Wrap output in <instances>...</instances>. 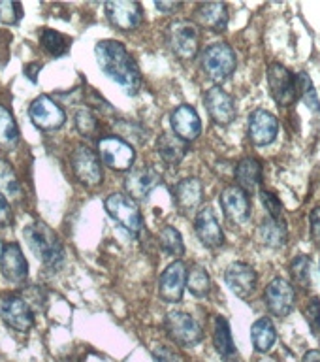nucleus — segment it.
<instances>
[{
    "mask_svg": "<svg viewBox=\"0 0 320 362\" xmlns=\"http://www.w3.org/2000/svg\"><path fill=\"white\" fill-rule=\"evenodd\" d=\"M98 66L107 78L124 89L126 95H138L141 89V72L134 57L117 40H100L95 45Z\"/></svg>",
    "mask_w": 320,
    "mask_h": 362,
    "instance_id": "nucleus-1",
    "label": "nucleus"
},
{
    "mask_svg": "<svg viewBox=\"0 0 320 362\" xmlns=\"http://www.w3.org/2000/svg\"><path fill=\"white\" fill-rule=\"evenodd\" d=\"M23 236H25L28 249L36 255V259L45 268L57 272L64 264V257L66 255H64V247H62L61 240L45 223H42V221L30 223V225L25 226Z\"/></svg>",
    "mask_w": 320,
    "mask_h": 362,
    "instance_id": "nucleus-2",
    "label": "nucleus"
},
{
    "mask_svg": "<svg viewBox=\"0 0 320 362\" xmlns=\"http://www.w3.org/2000/svg\"><path fill=\"white\" fill-rule=\"evenodd\" d=\"M203 74L215 83H223L236 72L237 59L236 51L228 44H213L206 47V51L200 57Z\"/></svg>",
    "mask_w": 320,
    "mask_h": 362,
    "instance_id": "nucleus-3",
    "label": "nucleus"
},
{
    "mask_svg": "<svg viewBox=\"0 0 320 362\" xmlns=\"http://www.w3.org/2000/svg\"><path fill=\"white\" fill-rule=\"evenodd\" d=\"M104 208L109 214V217L117 221L126 232L134 234V236L143 232V215H141L136 200H132L129 194L113 192L106 198Z\"/></svg>",
    "mask_w": 320,
    "mask_h": 362,
    "instance_id": "nucleus-4",
    "label": "nucleus"
},
{
    "mask_svg": "<svg viewBox=\"0 0 320 362\" xmlns=\"http://www.w3.org/2000/svg\"><path fill=\"white\" fill-rule=\"evenodd\" d=\"M166 44L181 61H191L200 49V33L194 23L175 21L166 30Z\"/></svg>",
    "mask_w": 320,
    "mask_h": 362,
    "instance_id": "nucleus-5",
    "label": "nucleus"
},
{
    "mask_svg": "<svg viewBox=\"0 0 320 362\" xmlns=\"http://www.w3.org/2000/svg\"><path fill=\"white\" fill-rule=\"evenodd\" d=\"M98 157L107 168L115 172H126V170H132L136 151L132 144L121 136H104L98 140Z\"/></svg>",
    "mask_w": 320,
    "mask_h": 362,
    "instance_id": "nucleus-6",
    "label": "nucleus"
},
{
    "mask_svg": "<svg viewBox=\"0 0 320 362\" xmlns=\"http://www.w3.org/2000/svg\"><path fill=\"white\" fill-rule=\"evenodd\" d=\"M168 338L181 347H194L203 338L200 322L185 311H172L164 321Z\"/></svg>",
    "mask_w": 320,
    "mask_h": 362,
    "instance_id": "nucleus-7",
    "label": "nucleus"
},
{
    "mask_svg": "<svg viewBox=\"0 0 320 362\" xmlns=\"http://www.w3.org/2000/svg\"><path fill=\"white\" fill-rule=\"evenodd\" d=\"M0 319L16 332H28L34 327V311L21 294H10L0 302Z\"/></svg>",
    "mask_w": 320,
    "mask_h": 362,
    "instance_id": "nucleus-8",
    "label": "nucleus"
},
{
    "mask_svg": "<svg viewBox=\"0 0 320 362\" xmlns=\"http://www.w3.org/2000/svg\"><path fill=\"white\" fill-rule=\"evenodd\" d=\"M28 117L40 130H57L66 123V113L51 96L40 95L28 106Z\"/></svg>",
    "mask_w": 320,
    "mask_h": 362,
    "instance_id": "nucleus-9",
    "label": "nucleus"
},
{
    "mask_svg": "<svg viewBox=\"0 0 320 362\" xmlns=\"http://www.w3.org/2000/svg\"><path fill=\"white\" fill-rule=\"evenodd\" d=\"M268 85L273 100L279 106H292L298 93H296V76H294L287 66H283L279 62H273L268 68Z\"/></svg>",
    "mask_w": 320,
    "mask_h": 362,
    "instance_id": "nucleus-10",
    "label": "nucleus"
},
{
    "mask_svg": "<svg viewBox=\"0 0 320 362\" xmlns=\"http://www.w3.org/2000/svg\"><path fill=\"white\" fill-rule=\"evenodd\" d=\"M72 170L79 183L87 187H95L102 183V166L98 153L93 151L89 146H78L72 153Z\"/></svg>",
    "mask_w": 320,
    "mask_h": 362,
    "instance_id": "nucleus-11",
    "label": "nucleus"
},
{
    "mask_svg": "<svg viewBox=\"0 0 320 362\" xmlns=\"http://www.w3.org/2000/svg\"><path fill=\"white\" fill-rule=\"evenodd\" d=\"M107 21L112 23L121 33H130L140 27L143 21V8L140 2H129V0H112L106 4Z\"/></svg>",
    "mask_w": 320,
    "mask_h": 362,
    "instance_id": "nucleus-12",
    "label": "nucleus"
},
{
    "mask_svg": "<svg viewBox=\"0 0 320 362\" xmlns=\"http://www.w3.org/2000/svg\"><path fill=\"white\" fill-rule=\"evenodd\" d=\"M264 300L268 310H270L271 315L275 317H288L294 310V302H296V291L287 279L283 277H275L271 279L270 285L266 287Z\"/></svg>",
    "mask_w": 320,
    "mask_h": 362,
    "instance_id": "nucleus-13",
    "label": "nucleus"
},
{
    "mask_svg": "<svg viewBox=\"0 0 320 362\" xmlns=\"http://www.w3.org/2000/svg\"><path fill=\"white\" fill-rule=\"evenodd\" d=\"M186 287V266L183 260H175L162 272L158 279V296L166 304H177L183 298Z\"/></svg>",
    "mask_w": 320,
    "mask_h": 362,
    "instance_id": "nucleus-14",
    "label": "nucleus"
},
{
    "mask_svg": "<svg viewBox=\"0 0 320 362\" xmlns=\"http://www.w3.org/2000/svg\"><path fill=\"white\" fill-rule=\"evenodd\" d=\"M203 102H206V107H208L209 117L220 127H226L236 119L237 112L234 98L223 87H211L203 95Z\"/></svg>",
    "mask_w": 320,
    "mask_h": 362,
    "instance_id": "nucleus-15",
    "label": "nucleus"
},
{
    "mask_svg": "<svg viewBox=\"0 0 320 362\" xmlns=\"http://www.w3.org/2000/svg\"><path fill=\"white\" fill-rule=\"evenodd\" d=\"M277 132H279V121L273 113L266 110H254L249 115V140L254 146H270L277 138Z\"/></svg>",
    "mask_w": 320,
    "mask_h": 362,
    "instance_id": "nucleus-16",
    "label": "nucleus"
},
{
    "mask_svg": "<svg viewBox=\"0 0 320 362\" xmlns=\"http://www.w3.org/2000/svg\"><path fill=\"white\" fill-rule=\"evenodd\" d=\"M225 281L230 291L239 298H249L256 288L259 276L251 264L247 262H232L225 272Z\"/></svg>",
    "mask_w": 320,
    "mask_h": 362,
    "instance_id": "nucleus-17",
    "label": "nucleus"
},
{
    "mask_svg": "<svg viewBox=\"0 0 320 362\" xmlns=\"http://www.w3.org/2000/svg\"><path fill=\"white\" fill-rule=\"evenodd\" d=\"M170 123L174 129V134L181 138L183 141H194L202 132V121L200 115L192 106L189 104H181L172 112L170 115Z\"/></svg>",
    "mask_w": 320,
    "mask_h": 362,
    "instance_id": "nucleus-18",
    "label": "nucleus"
},
{
    "mask_svg": "<svg viewBox=\"0 0 320 362\" xmlns=\"http://www.w3.org/2000/svg\"><path fill=\"white\" fill-rule=\"evenodd\" d=\"M220 206L232 223H245L251 217L249 194L237 185H228L220 192Z\"/></svg>",
    "mask_w": 320,
    "mask_h": 362,
    "instance_id": "nucleus-19",
    "label": "nucleus"
},
{
    "mask_svg": "<svg viewBox=\"0 0 320 362\" xmlns=\"http://www.w3.org/2000/svg\"><path fill=\"white\" fill-rule=\"evenodd\" d=\"M158 181H160V175L151 166L132 168L124 180V191L132 200H143L151 194L153 189L158 185Z\"/></svg>",
    "mask_w": 320,
    "mask_h": 362,
    "instance_id": "nucleus-20",
    "label": "nucleus"
},
{
    "mask_svg": "<svg viewBox=\"0 0 320 362\" xmlns=\"http://www.w3.org/2000/svg\"><path fill=\"white\" fill-rule=\"evenodd\" d=\"M0 270L2 276L11 283L21 285L28 276V262L23 255L19 243H8L4 247V253L0 257Z\"/></svg>",
    "mask_w": 320,
    "mask_h": 362,
    "instance_id": "nucleus-21",
    "label": "nucleus"
},
{
    "mask_svg": "<svg viewBox=\"0 0 320 362\" xmlns=\"http://www.w3.org/2000/svg\"><path fill=\"white\" fill-rule=\"evenodd\" d=\"M194 230H196V236L200 238V242L206 245V247H219L225 242V234H223V228H220L219 221L215 217L213 209L203 208L196 214V219H194Z\"/></svg>",
    "mask_w": 320,
    "mask_h": 362,
    "instance_id": "nucleus-22",
    "label": "nucleus"
},
{
    "mask_svg": "<svg viewBox=\"0 0 320 362\" xmlns=\"http://www.w3.org/2000/svg\"><path fill=\"white\" fill-rule=\"evenodd\" d=\"M194 23L211 33H225L228 27V8L223 2H206L194 10Z\"/></svg>",
    "mask_w": 320,
    "mask_h": 362,
    "instance_id": "nucleus-23",
    "label": "nucleus"
},
{
    "mask_svg": "<svg viewBox=\"0 0 320 362\" xmlns=\"http://www.w3.org/2000/svg\"><path fill=\"white\" fill-rule=\"evenodd\" d=\"M175 206L181 214L186 215L194 211L202 202V183L198 177H186L175 187Z\"/></svg>",
    "mask_w": 320,
    "mask_h": 362,
    "instance_id": "nucleus-24",
    "label": "nucleus"
},
{
    "mask_svg": "<svg viewBox=\"0 0 320 362\" xmlns=\"http://www.w3.org/2000/svg\"><path fill=\"white\" fill-rule=\"evenodd\" d=\"M262 181V163L254 157L242 158L236 166V185L247 192H254Z\"/></svg>",
    "mask_w": 320,
    "mask_h": 362,
    "instance_id": "nucleus-25",
    "label": "nucleus"
},
{
    "mask_svg": "<svg viewBox=\"0 0 320 362\" xmlns=\"http://www.w3.org/2000/svg\"><path fill=\"white\" fill-rule=\"evenodd\" d=\"M157 151L164 163L170 164V166H177L185 158L186 151H189V144L177 138L175 134L164 132V134L158 136Z\"/></svg>",
    "mask_w": 320,
    "mask_h": 362,
    "instance_id": "nucleus-26",
    "label": "nucleus"
},
{
    "mask_svg": "<svg viewBox=\"0 0 320 362\" xmlns=\"http://www.w3.org/2000/svg\"><path fill=\"white\" fill-rule=\"evenodd\" d=\"M213 344L217 353H219L226 362H236L237 351L236 345H234V339H232L230 325H228V321H226L223 315H219L215 319Z\"/></svg>",
    "mask_w": 320,
    "mask_h": 362,
    "instance_id": "nucleus-27",
    "label": "nucleus"
},
{
    "mask_svg": "<svg viewBox=\"0 0 320 362\" xmlns=\"http://www.w3.org/2000/svg\"><path fill=\"white\" fill-rule=\"evenodd\" d=\"M19 140H21V134H19V127H17L13 113L0 104V151H13L19 146Z\"/></svg>",
    "mask_w": 320,
    "mask_h": 362,
    "instance_id": "nucleus-28",
    "label": "nucleus"
},
{
    "mask_svg": "<svg viewBox=\"0 0 320 362\" xmlns=\"http://www.w3.org/2000/svg\"><path fill=\"white\" fill-rule=\"evenodd\" d=\"M259 238L260 242L268 245V247H283L288 240V230L285 219H268L262 221L259 226Z\"/></svg>",
    "mask_w": 320,
    "mask_h": 362,
    "instance_id": "nucleus-29",
    "label": "nucleus"
},
{
    "mask_svg": "<svg viewBox=\"0 0 320 362\" xmlns=\"http://www.w3.org/2000/svg\"><path fill=\"white\" fill-rule=\"evenodd\" d=\"M0 194L6 197L8 202H19L23 198L21 181L17 177L16 170L6 158H0Z\"/></svg>",
    "mask_w": 320,
    "mask_h": 362,
    "instance_id": "nucleus-30",
    "label": "nucleus"
},
{
    "mask_svg": "<svg viewBox=\"0 0 320 362\" xmlns=\"http://www.w3.org/2000/svg\"><path fill=\"white\" fill-rule=\"evenodd\" d=\"M251 339H253L254 349L260 353H268L277 339V330L271 319L260 317L259 321H254V325L251 327Z\"/></svg>",
    "mask_w": 320,
    "mask_h": 362,
    "instance_id": "nucleus-31",
    "label": "nucleus"
},
{
    "mask_svg": "<svg viewBox=\"0 0 320 362\" xmlns=\"http://www.w3.org/2000/svg\"><path fill=\"white\" fill-rule=\"evenodd\" d=\"M70 44H72V40L53 28H42V33H40V45L51 57H62L64 53H68Z\"/></svg>",
    "mask_w": 320,
    "mask_h": 362,
    "instance_id": "nucleus-32",
    "label": "nucleus"
},
{
    "mask_svg": "<svg viewBox=\"0 0 320 362\" xmlns=\"http://www.w3.org/2000/svg\"><path fill=\"white\" fill-rule=\"evenodd\" d=\"M186 288L191 291L194 296H208L211 291V279H209L208 270L200 264H194L191 272H186Z\"/></svg>",
    "mask_w": 320,
    "mask_h": 362,
    "instance_id": "nucleus-33",
    "label": "nucleus"
},
{
    "mask_svg": "<svg viewBox=\"0 0 320 362\" xmlns=\"http://www.w3.org/2000/svg\"><path fill=\"white\" fill-rule=\"evenodd\" d=\"M296 93L304 100V104L309 107L311 112H320V98L316 95L315 85L311 81V78L305 72H300L296 76Z\"/></svg>",
    "mask_w": 320,
    "mask_h": 362,
    "instance_id": "nucleus-34",
    "label": "nucleus"
},
{
    "mask_svg": "<svg viewBox=\"0 0 320 362\" xmlns=\"http://www.w3.org/2000/svg\"><path fill=\"white\" fill-rule=\"evenodd\" d=\"M158 243L160 247L166 251L172 257H183L185 255V243H183V238H181L179 230L174 228V226H164L160 230V236H158Z\"/></svg>",
    "mask_w": 320,
    "mask_h": 362,
    "instance_id": "nucleus-35",
    "label": "nucleus"
},
{
    "mask_svg": "<svg viewBox=\"0 0 320 362\" xmlns=\"http://www.w3.org/2000/svg\"><path fill=\"white\" fill-rule=\"evenodd\" d=\"M290 274H292L294 283L302 288H309L311 287V260L307 255H300L292 260L290 264Z\"/></svg>",
    "mask_w": 320,
    "mask_h": 362,
    "instance_id": "nucleus-36",
    "label": "nucleus"
},
{
    "mask_svg": "<svg viewBox=\"0 0 320 362\" xmlns=\"http://www.w3.org/2000/svg\"><path fill=\"white\" fill-rule=\"evenodd\" d=\"M73 123H76V129H78L79 134L87 136V138H93L98 132V119L89 107L78 110L76 115H73Z\"/></svg>",
    "mask_w": 320,
    "mask_h": 362,
    "instance_id": "nucleus-37",
    "label": "nucleus"
},
{
    "mask_svg": "<svg viewBox=\"0 0 320 362\" xmlns=\"http://www.w3.org/2000/svg\"><path fill=\"white\" fill-rule=\"evenodd\" d=\"M23 17V6L19 2H0V23L17 25Z\"/></svg>",
    "mask_w": 320,
    "mask_h": 362,
    "instance_id": "nucleus-38",
    "label": "nucleus"
},
{
    "mask_svg": "<svg viewBox=\"0 0 320 362\" xmlns=\"http://www.w3.org/2000/svg\"><path fill=\"white\" fill-rule=\"evenodd\" d=\"M260 200H262V206H264L271 219H283V204L277 198L275 192L260 191Z\"/></svg>",
    "mask_w": 320,
    "mask_h": 362,
    "instance_id": "nucleus-39",
    "label": "nucleus"
},
{
    "mask_svg": "<svg viewBox=\"0 0 320 362\" xmlns=\"http://www.w3.org/2000/svg\"><path fill=\"white\" fill-rule=\"evenodd\" d=\"M305 317H307V322H309L311 332L320 341V300L311 298L307 308H305Z\"/></svg>",
    "mask_w": 320,
    "mask_h": 362,
    "instance_id": "nucleus-40",
    "label": "nucleus"
},
{
    "mask_svg": "<svg viewBox=\"0 0 320 362\" xmlns=\"http://www.w3.org/2000/svg\"><path fill=\"white\" fill-rule=\"evenodd\" d=\"M23 298L27 300V304L32 308V311H44L45 310V293L40 287H30L23 293Z\"/></svg>",
    "mask_w": 320,
    "mask_h": 362,
    "instance_id": "nucleus-41",
    "label": "nucleus"
},
{
    "mask_svg": "<svg viewBox=\"0 0 320 362\" xmlns=\"http://www.w3.org/2000/svg\"><path fill=\"white\" fill-rule=\"evenodd\" d=\"M153 358H155V362H179L174 351L164 347V345H158L153 349Z\"/></svg>",
    "mask_w": 320,
    "mask_h": 362,
    "instance_id": "nucleus-42",
    "label": "nucleus"
},
{
    "mask_svg": "<svg viewBox=\"0 0 320 362\" xmlns=\"http://www.w3.org/2000/svg\"><path fill=\"white\" fill-rule=\"evenodd\" d=\"M309 230L311 238L316 245H320V208H315L309 215Z\"/></svg>",
    "mask_w": 320,
    "mask_h": 362,
    "instance_id": "nucleus-43",
    "label": "nucleus"
},
{
    "mask_svg": "<svg viewBox=\"0 0 320 362\" xmlns=\"http://www.w3.org/2000/svg\"><path fill=\"white\" fill-rule=\"evenodd\" d=\"M11 223V206L6 197L0 194V228H4Z\"/></svg>",
    "mask_w": 320,
    "mask_h": 362,
    "instance_id": "nucleus-44",
    "label": "nucleus"
},
{
    "mask_svg": "<svg viewBox=\"0 0 320 362\" xmlns=\"http://www.w3.org/2000/svg\"><path fill=\"white\" fill-rule=\"evenodd\" d=\"M155 8L158 11H164V13H172V11L179 10L181 4L179 2H155Z\"/></svg>",
    "mask_w": 320,
    "mask_h": 362,
    "instance_id": "nucleus-45",
    "label": "nucleus"
},
{
    "mask_svg": "<svg viewBox=\"0 0 320 362\" xmlns=\"http://www.w3.org/2000/svg\"><path fill=\"white\" fill-rule=\"evenodd\" d=\"M40 68H42V64H28V66H25V74H27L32 83L36 81V72H38Z\"/></svg>",
    "mask_w": 320,
    "mask_h": 362,
    "instance_id": "nucleus-46",
    "label": "nucleus"
},
{
    "mask_svg": "<svg viewBox=\"0 0 320 362\" xmlns=\"http://www.w3.org/2000/svg\"><path fill=\"white\" fill-rule=\"evenodd\" d=\"M302 362H320V351L319 349H311L304 355V361Z\"/></svg>",
    "mask_w": 320,
    "mask_h": 362,
    "instance_id": "nucleus-47",
    "label": "nucleus"
},
{
    "mask_svg": "<svg viewBox=\"0 0 320 362\" xmlns=\"http://www.w3.org/2000/svg\"><path fill=\"white\" fill-rule=\"evenodd\" d=\"M259 362H277L275 358H260Z\"/></svg>",
    "mask_w": 320,
    "mask_h": 362,
    "instance_id": "nucleus-48",
    "label": "nucleus"
},
{
    "mask_svg": "<svg viewBox=\"0 0 320 362\" xmlns=\"http://www.w3.org/2000/svg\"><path fill=\"white\" fill-rule=\"evenodd\" d=\"M2 253H4V245H2V242H0V257H2Z\"/></svg>",
    "mask_w": 320,
    "mask_h": 362,
    "instance_id": "nucleus-49",
    "label": "nucleus"
}]
</instances>
